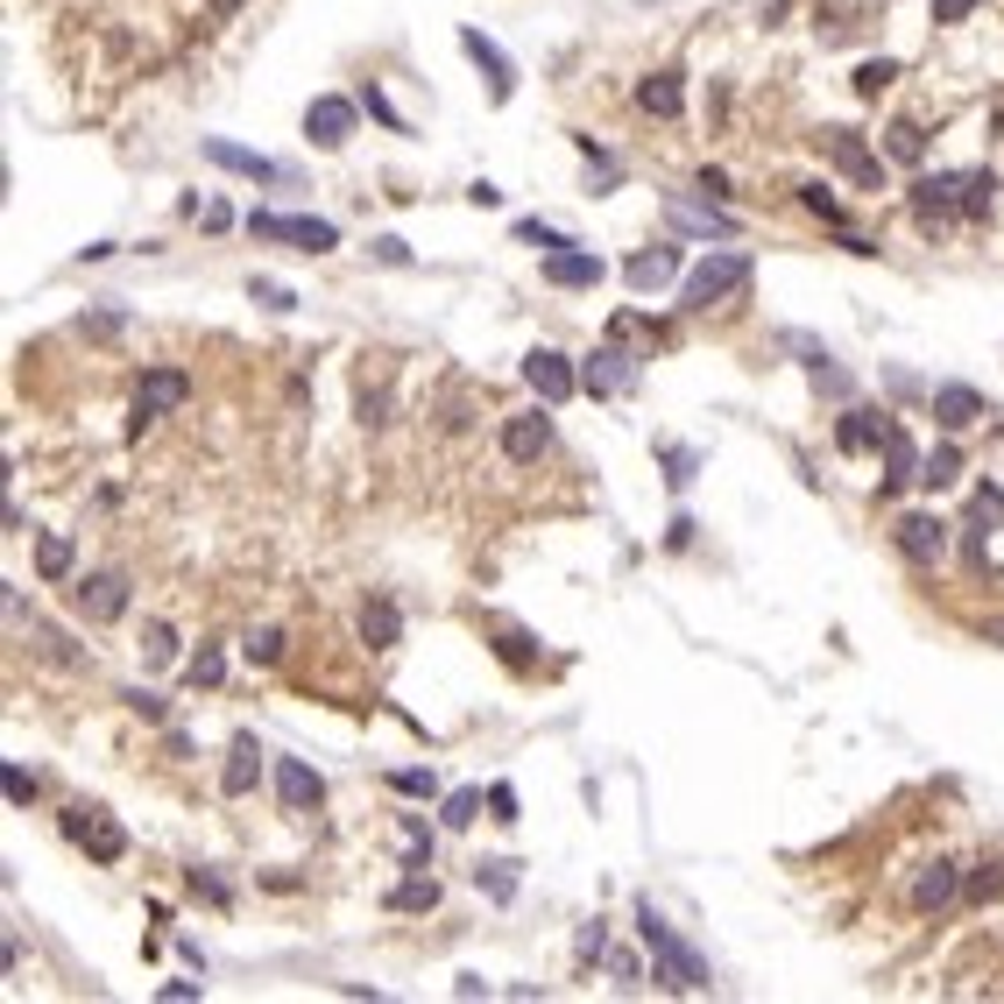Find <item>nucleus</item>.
<instances>
[{
    "label": "nucleus",
    "instance_id": "1",
    "mask_svg": "<svg viewBox=\"0 0 1004 1004\" xmlns=\"http://www.w3.org/2000/svg\"><path fill=\"white\" fill-rule=\"evenodd\" d=\"M636 941L651 948V970H659V983H665V991L693 997V991H707V983H714V976H707V962L693 955V948H686L680 934H672V926H665L659 913H651V898L636 905Z\"/></svg>",
    "mask_w": 1004,
    "mask_h": 1004
},
{
    "label": "nucleus",
    "instance_id": "2",
    "mask_svg": "<svg viewBox=\"0 0 1004 1004\" xmlns=\"http://www.w3.org/2000/svg\"><path fill=\"white\" fill-rule=\"evenodd\" d=\"M743 283H750V255H707V262H693V269H686L680 304H686V312H707V304L736 298Z\"/></svg>",
    "mask_w": 1004,
    "mask_h": 1004
},
{
    "label": "nucleus",
    "instance_id": "3",
    "mask_svg": "<svg viewBox=\"0 0 1004 1004\" xmlns=\"http://www.w3.org/2000/svg\"><path fill=\"white\" fill-rule=\"evenodd\" d=\"M184 396H191V375H184V369H142V382H134V403H128V432L142 439L149 424L170 418Z\"/></svg>",
    "mask_w": 1004,
    "mask_h": 1004
},
{
    "label": "nucleus",
    "instance_id": "4",
    "mask_svg": "<svg viewBox=\"0 0 1004 1004\" xmlns=\"http://www.w3.org/2000/svg\"><path fill=\"white\" fill-rule=\"evenodd\" d=\"M814 142H821V157H835V170H842L856 191H884V157L863 142L856 128H821Z\"/></svg>",
    "mask_w": 1004,
    "mask_h": 1004
},
{
    "label": "nucleus",
    "instance_id": "5",
    "mask_svg": "<svg viewBox=\"0 0 1004 1004\" xmlns=\"http://www.w3.org/2000/svg\"><path fill=\"white\" fill-rule=\"evenodd\" d=\"M64 835L79 842L92 863H121V856H128V827L113 821L107 806H71V814H64Z\"/></svg>",
    "mask_w": 1004,
    "mask_h": 1004
},
{
    "label": "nucleus",
    "instance_id": "6",
    "mask_svg": "<svg viewBox=\"0 0 1004 1004\" xmlns=\"http://www.w3.org/2000/svg\"><path fill=\"white\" fill-rule=\"evenodd\" d=\"M248 234H255V241H298L304 255L340 248V227L333 220H283V212H248Z\"/></svg>",
    "mask_w": 1004,
    "mask_h": 1004
},
{
    "label": "nucleus",
    "instance_id": "7",
    "mask_svg": "<svg viewBox=\"0 0 1004 1004\" xmlns=\"http://www.w3.org/2000/svg\"><path fill=\"white\" fill-rule=\"evenodd\" d=\"M892 545L913 559V566H941V559H948V524H941L934 510H905L892 524Z\"/></svg>",
    "mask_w": 1004,
    "mask_h": 1004
},
{
    "label": "nucleus",
    "instance_id": "8",
    "mask_svg": "<svg viewBox=\"0 0 1004 1004\" xmlns=\"http://www.w3.org/2000/svg\"><path fill=\"white\" fill-rule=\"evenodd\" d=\"M545 446H552V403L502 418V460H510V468H531V460H545Z\"/></svg>",
    "mask_w": 1004,
    "mask_h": 1004
},
{
    "label": "nucleus",
    "instance_id": "9",
    "mask_svg": "<svg viewBox=\"0 0 1004 1004\" xmlns=\"http://www.w3.org/2000/svg\"><path fill=\"white\" fill-rule=\"evenodd\" d=\"M877 453H884V474H877V495L892 502V495H905L920 481V453H913V432H905V424L892 418L884 424V439H877Z\"/></svg>",
    "mask_w": 1004,
    "mask_h": 1004
},
{
    "label": "nucleus",
    "instance_id": "10",
    "mask_svg": "<svg viewBox=\"0 0 1004 1004\" xmlns=\"http://www.w3.org/2000/svg\"><path fill=\"white\" fill-rule=\"evenodd\" d=\"M71 609H79L86 623H121L128 615V581L121 573H86V581H71Z\"/></svg>",
    "mask_w": 1004,
    "mask_h": 1004
},
{
    "label": "nucleus",
    "instance_id": "11",
    "mask_svg": "<svg viewBox=\"0 0 1004 1004\" xmlns=\"http://www.w3.org/2000/svg\"><path fill=\"white\" fill-rule=\"evenodd\" d=\"M524 382L538 390V403H552V411L581 390V375H573V361L559 354V347H531V354H524Z\"/></svg>",
    "mask_w": 1004,
    "mask_h": 1004
},
{
    "label": "nucleus",
    "instance_id": "12",
    "mask_svg": "<svg viewBox=\"0 0 1004 1004\" xmlns=\"http://www.w3.org/2000/svg\"><path fill=\"white\" fill-rule=\"evenodd\" d=\"M347 134H354V100L325 92V100L304 107V142L312 149H347Z\"/></svg>",
    "mask_w": 1004,
    "mask_h": 1004
},
{
    "label": "nucleus",
    "instance_id": "13",
    "mask_svg": "<svg viewBox=\"0 0 1004 1004\" xmlns=\"http://www.w3.org/2000/svg\"><path fill=\"white\" fill-rule=\"evenodd\" d=\"M609 277V269H602V255H594V248H552V255H545V283H552V291H594V283H602Z\"/></svg>",
    "mask_w": 1004,
    "mask_h": 1004
},
{
    "label": "nucleus",
    "instance_id": "14",
    "mask_svg": "<svg viewBox=\"0 0 1004 1004\" xmlns=\"http://www.w3.org/2000/svg\"><path fill=\"white\" fill-rule=\"evenodd\" d=\"M962 184H970L962 170H934V178H920L913 184V220L920 227H941L948 212H962Z\"/></svg>",
    "mask_w": 1004,
    "mask_h": 1004
},
{
    "label": "nucleus",
    "instance_id": "15",
    "mask_svg": "<svg viewBox=\"0 0 1004 1004\" xmlns=\"http://www.w3.org/2000/svg\"><path fill=\"white\" fill-rule=\"evenodd\" d=\"M460 50H468L474 64H481V79H489V100H495V107H510V92H516V64H510V57H502L481 29H460Z\"/></svg>",
    "mask_w": 1004,
    "mask_h": 1004
},
{
    "label": "nucleus",
    "instance_id": "16",
    "mask_svg": "<svg viewBox=\"0 0 1004 1004\" xmlns=\"http://www.w3.org/2000/svg\"><path fill=\"white\" fill-rule=\"evenodd\" d=\"M354 630H361V644H369V651H396L403 644V609L390 602V594H369L361 615H354Z\"/></svg>",
    "mask_w": 1004,
    "mask_h": 1004
},
{
    "label": "nucleus",
    "instance_id": "17",
    "mask_svg": "<svg viewBox=\"0 0 1004 1004\" xmlns=\"http://www.w3.org/2000/svg\"><path fill=\"white\" fill-rule=\"evenodd\" d=\"M205 163H220V170H234V178H255V184H277L283 170L269 163V157H255V149H241V142H227V134H205Z\"/></svg>",
    "mask_w": 1004,
    "mask_h": 1004
},
{
    "label": "nucleus",
    "instance_id": "18",
    "mask_svg": "<svg viewBox=\"0 0 1004 1004\" xmlns=\"http://www.w3.org/2000/svg\"><path fill=\"white\" fill-rule=\"evenodd\" d=\"M255 779H262V743L255 736H234V743H227V764H220V793L227 800H248V793H255Z\"/></svg>",
    "mask_w": 1004,
    "mask_h": 1004
},
{
    "label": "nucleus",
    "instance_id": "19",
    "mask_svg": "<svg viewBox=\"0 0 1004 1004\" xmlns=\"http://www.w3.org/2000/svg\"><path fill=\"white\" fill-rule=\"evenodd\" d=\"M665 220L680 227V234H722V241L736 234V220H729L722 205H714V199H707V205H693L686 191H672V199H665Z\"/></svg>",
    "mask_w": 1004,
    "mask_h": 1004
},
{
    "label": "nucleus",
    "instance_id": "20",
    "mask_svg": "<svg viewBox=\"0 0 1004 1004\" xmlns=\"http://www.w3.org/2000/svg\"><path fill=\"white\" fill-rule=\"evenodd\" d=\"M277 800L291 806V814H304V806H319L325 800V779L304 757H277Z\"/></svg>",
    "mask_w": 1004,
    "mask_h": 1004
},
{
    "label": "nucleus",
    "instance_id": "21",
    "mask_svg": "<svg viewBox=\"0 0 1004 1004\" xmlns=\"http://www.w3.org/2000/svg\"><path fill=\"white\" fill-rule=\"evenodd\" d=\"M630 382H636V361L623 354V347H602V354L581 369V390L588 396H615V390H630Z\"/></svg>",
    "mask_w": 1004,
    "mask_h": 1004
},
{
    "label": "nucleus",
    "instance_id": "22",
    "mask_svg": "<svg viewBox=\"0 0 1004 1004\" xmlns=\"http://www.w3.org/2000/svg\"><path fill=\"white\" fill-rule=\"evenodd\" d=\"M955 892H962V871H955L948 856H934V863L913 877V913H941V905H955Z\"/></svg>",
    "mask_w": 1004,
    "mask_h": 1004
},
{
    "label": "nucleus",
    "instance_id": "23",
    "mask_svg": "<svg viewBox=\"0 0 1004 1004\" xmlns=\"http://www.w3.org/2000/svg\"><path fill=\"white\" fill-rule=\"evenodd\" d=\"M636 107H644L651 121H680L686 113V79L680 71H651V79L636 86Z\"/></svg>",
    "mask_w": 1004,
    "mask_h": 1004
},
{
    "label": "nucleus",
    "instance_id": "24",
    "mask_svg": "<svg viewBox=\"0 0 1004 1004\" xmlns=\"http://www.w3.org/2000/svg\"><path fill=\"white\" fill-rule=\"evenodd\" d=\"M976 418H983V396L970 390V382H941L934 390V424L941 432H970Z\"/></svg>",
    "mask_w": 1004,
    "mask_h": 1004
},
{
    "label": "nucleus",
    "instance_id": "25",
    "mask_svg": "<svg viewBox=\"0 0 1004 1004\" xmlns=\"http://www.w3.org/2000/svg\"><path fill=\"white\" fill-rule=\"evenodd\" d=\"M623 277H630V291L636 298H644V291H659V283H672V277H680V248H644V255H630L623 262Z\"/></svg>",
    "mask_w": 1004,
    "mask_h": 1004
},
{
    "label": "nucleus",
    "instance_id": "26",
    "mask_svg": "<svg viewBox=\"0 0 1004 1004\" xmlns=\"http://www.w3.org/2000/svg\"><path fill=\"white\" fill-rule=\"evenodd\" d=\"M884 424H892L884 411H863V403H856V411H842V424H835V446L842 453H871L884 439Z\"/></svg>",
    "mask_w": 1004,
    "mask_h": 1004
},
{
    "label": "nucleus",
    "instance_id": "27",
    "mask_svg": "<svg viewBox=\"0 0 1004 1004\" xmlns=\"http://www.w3.org/2000/svg\"><path fill=\"white\" fill-rule=\"evenodd\" d=\"M36 573H43V581H64V573H71V538L64 531L36 538Z\"/></svg>",
    "mask_w": 1004,
    "mask_h": 1004
},
{
    "label": "nucleus",
    "instance_id": "28",
    "mask_svg": "<svg viewBox=\"0 0 1004 1004\" xmlns=\"http://www.w3.org/2000/svg\"><path fill=\"white\" fill-rule=\"evenodd\" d=\"M474 884H481V892H489L495 905H510V898H516V863H502V856L474 863Z\"/></svg>",
    "mask_w": 1004,
    "mask_h": 1004
},
{
    "label": "nucleus",
    "instance_id": "29",
    "mask_svg": "<svg viewBox=\"0 0 1004 1004\" xmlns=\"http://www.w3.org/2000/svg\"><path fill=\"white\" fill-rule=\"evenodd\" d=\"M390 905H396V913H432V905H439V884L424 877V871H411V877L390 892Z\"/></svg>",
    "mask_w": 1004,
    "mask_h": 1004
},
{
    "label": "nucleus",
    "instance_id": "30",
    "mask_svg": "<svg viewBox=\"0 0 1004 1004\" xmlns=\"http://www.w3.org/2000/svg\"><path fill=\"white\" fill-rule=\"evenodd\" d=\"M997 205V178L991 170H970V184H962V220H991Z\"/></svg>",
    "mask_w": 1004,
    "mask_h": 1004
},
{
    "label": "nucleus",
    "instance_id": "31",
    "mask_svg": "<svg viewBox=\"0 0 1004 1004\" xmlns=\"http://www.w3.org/2000/svg\"><path fill=\"white\" fill-rule=\"evenodd\" d=\"M920 481H926V489H955V481H962V453L955 446H934L920 460Z\"/></svg>",
    "mask_w": 1004,
    "mask_h": 1004
},
{
    "label": "nucleus",
    "instance_id": "32",
    "mask_svg": "<svg viewBox=\"0 0 1004 1004\" xmlns=\"http://www.w3.org/2000/svg\"><path fill=\"white\" fill-rule=\"evenodd\" d=\"M884 157H892V163H920V157H926L920 128H913V121H892V128H884Z\"/></svg>",
    "mask_w": 1004,
    "mask_h": 1004
},
{
    "label": "nucleus",
    "instance_id": "33",
    "mask_svg": "<svg viewBox=\"0 0 1004 1004\" xmlns=\"http://www.w3.org/2000/svg\"><path fill=\"white\" fill-rule=\"evenodd\" d=\"M241 659H248V665H277V659H283V630H277V623H262V630H248V644H241Z\"/></svg>",
    "mask_w": 1004,
    "mask_h": 1004
},
{
    "label": "nucleus",
    "instance_id": "34",
    "mask_svg": "<svg viewBox=\"0 0 1004 1004\" xmlns=\"http://www.w3.org/2000/svg\"><path fill=\"white\" fill-rule=\"evenodd\" d=\"M800 205H806V212H814V220H821V227H842V199H835V191H827L821 178H814V184H800Z\"/></svg>",
    "mask_w": 1004,
    "mask_h": 1004
},
{
    "label": "nucleus",
    "instance_id": "35",
    "mask_svg": "<svg viewBox=\"0 0 1004 1004\" xmlns=\"http://www.w3.org/2000/svg\"><path fill=\"white\" fill-rule=\"evenodd\" d=\"M403 842H411V856H403V871H432V827L418 814H403Z\"/></svg>",
    "mask_w": 1004,
    "mask_h": 1004
},
{
    "label": "nucleus",
    "instance_id": "36",
    "mask_svg": "<svg viewBox=\"0 0 1004 1004\" xmlns=\"http://www.w3.org/2000/svg\"><path fill=\"white\" fill-rule=\"evenodd\" d=\"M892 79H898V64H892V57H871V64H856V92H863V100L892 92Z\"/></svg>",
    "mask_w": 1004,
    "mask_h": 1004
},
{
    "label": "nucleus",
    "instance_id": "37",
    "mask_svg": "<svg viewBox=\"0 0 1004 1004\" xmlns=\"http://www.w3.org/2000/svg\"><path fill=\"white\" fill-rule=\"evenodd\" d=\"M142 659H149V665H170V659H178V630H170V623H149V630H142Z\"/></svg>",
    "mask_w": 1004,
    "mask_h": 1004
},
{
    "label": "nucleus",
    "instance_id": "38",
    "mask_svg": "<svg viewBox=\"0 0 1004 1004\" xmlns=\"http://www.w3.org/2000/svg\"><path fill=\"white\" fill-rule=\"evenodd\" d=\"M227 680V651L220 644H199V659H191V686H220Z\"/></svg>",
    "mask_w": 1004,
    "mask_h": 1004
},
{
    "label": "nucleus",
    "instance_id": "39",
    "mask_svg": "<svg viewBox=\"0 0 1004 1004\" xmlns=\"http://www.w3.org/2000/svg\"><path fill=\"white\" fill-rule=\"evenodd\" d=\"M474 814H481V793H474V785H460V793H446V814H439V821H446V827H474Z\"/></svg>",
    "mask_w": 1004,
    "mask_h": 1004
},
{
    "label": "nucleus",
    "instance_id": "40",
    "mask_svg": "<svg viewBox=\"0 0 1004 1004\" xmlns=\"http://www.w3.org/2000/svg\"><path fill=\"white\" fill-rule=\"evenodd\" d=\"M248 298H255L262 312H298V298L283 291V283H269V277H255V283H248Z\"/></svg>",
    "mask_w": 1004,
    "mask_h": 1004
},
{
    "label": "nucleus",
    "instance_id": "41",
    "mask_svg": "<svg viewBox=\"0 0 1004 1004\" xmlns=\"http://www.w3.org/2000/svg\"><path fill=\"white\" fill-rule=\"evenodd\" d=\"M516 241H524V248H545V255H552V248H566V234L545 227V220H516Z\"/></svg>",
    "mask_w": 1004,
    "mask_h": 1004
},
{
    "label": "nucleus",
    "instance_id": "42",
    "mask_svg": "<svg viewBox=\"0 0 1004 1004\" xmlns=\"http://www.w3.org/2000/svg\"><path fill=\"white\" fill-rule=\"evenodd\" d=\"M369 255H375L382 269H411V241H396V234H375V241H369Z\"/></svg>",
    "mask_w": 1004,
    "mask_h": 1004
},
{
    "label": "nucleus",
    "instance_id": "43",
    "mask_svg": "<svg viewBox=\"0 0 1004 1004\" xmlns=\"http://www.w3.org/2000/svg\"><path fill=\"white\" fill-rule=\"evenodd\" d=\"M390 785H396L403 800H439V779H432V771H396Z\"/></svg>",
    "mask_w": 1004,
    "mask_h": 1004
},
{
    "label": "nucleus",
    "instance_id": "44",
    "mask_svg": "<svg viewBox=\"0 0 1004 1004\" xmlns=\"http://www.w3.org/2000/svg\"><path fill=\"white\" fill-rule=\"evenodd\" d=\"M693 468H701V453H686V446H665V481H672V489H686V481H693Z\"/></svg>",
    "mask_w": 1004,
    "mask_h": 1004
},
{
    "label": "nucleus",
    "instance_id": "45",
    "mask_svg": "<svg viewBox=\"0 0 1004 1004\" xmlns=\"http://www.w3.org/2000/svg\"><path fill=\"white\" fill-rule=\"evenodd\" d=\"M1004 892V863H976V877H970V898H997Z\"/></svg>",
    "mask_w": 1004,
    "mask_h": 1004
},
{
    "label": "nucleus",
    "instance_id": "46",
    "mask_svg": "<svg viewBox=\"0 0 1004 1004\" xmlns=\"http://www.w3.org/2000/svg\"><path fill=\"white\" fill-rule=\"evenodd\" d=\"M489 821H516V785H489Z\"/></svg>",
    "mask_w": 1004,
    "mask_h": 1004
},
{
    "label": "nucleus",
    "instance_id": "47",
    "mask_svg": "<svg viewBox=\"0 0 1004 1004\" xmlns=\"http://www.w3.org/2000/svg\"><path fill=\"white\" fill-rule=\"evenodd\" d=\"M191 892H199L205 905H234V892H227V884L212 877V871H191Z\"/></svg>",
    "mask_w": 1004,
    "mask_h": 1004
},
{
    "label": "nucleus",
    "instance_id": "48",
    "mask_svg": "<svg viewBox=\"0 0 1004 1004\" xmlns=\"http://www.w3.org/2000/svg\"><path fill=\"white\" fill-rule=\"evenodd\" d=\"M976 8H983V0H934V22H941V29H955V22H970Z\"/></svg>",
    "mask_w": 1004,
    "mask_h": 1004
},
{
    "label": "nucleus",
    "instance_id": "49",
    "mask_svg": "<svg viewBox=\"0 0 1004 1004\" xmlns=\"http://www.w3.org/2000/svg\"><path fill=\"white\" fill-rule=\"evenodd\" d=\"M361 107H369V113H375V121H382V128H403V121H396V107H390V100H382V86H361Z\"/></svg>",
    "mask_w": 1004,
    "mask_h": 1004
},
{
    "label": "nucleus",
    "instance_id": "50",
    "mask_svg": "<svg viewBox=\"0 0 1004 1004\" xmlns=\"http://www.w3.org/2000/svg\"><path fill=\"white\" fill-rule=\"evenodd\" d=\"M29 800H36V779L22 764H8V806H29Z\"/></svg>",
    "mask_w": 1004,
    "mask_h": 1004
},
{
    "label": "nucleus",
    "instance_id": "51",
    "mask_svg": "<svg viewBox=\"0 0 1004 1004\" xmlns=\"http://www.w3.org/2000/svg\"><path fill=\"white\" fill-rule=\"evenodd\" d=\"M382 411H390V396H382V390H361V424H369V432H375V424H390Z\"/></svg>",
    "mask_w": 1004,
    "mask_h": 1004
},
{
    "label": "nucleus",
    "instance_id": "52",
    "mask_svg": "<svg viewBox=\"0 0 1004 1004\" xmlns=\"http://www.w3.org/2000/svg\"><path fill=\"white\" fill-rule=\"evenodd\" d=\"M524 644H531V636H516V630H502V644H495V651H502V659H510L516 672H524V665H531V651H524Z\"/></svg>",
    "mask_w": 1004,
    "mask_h": 1004
},
{
    "label": "nucleus",
    "instance_id": "53",
    "mask_svg": "<svg viewBox=\"0 0 1004 1004\" xmlns=\"http://www.w3.org/2000/svg\"><path fill=\"white\" fill-rule=\"evenodd\" d=\"M128 707H134V714H142V722H163V701H157V693H142V686H134V693H128Z\"/></svg>",
    "mask_w": 1004,
    "mask_h": 1004
},
{
    "label": "nucleus",
    "instance_id": "54",
    "mask_svg": "<svg viewBox=\"0 0 1004 1004\" xmlns=\"http://www.w3.org/2000/svg\"><path fill=\"white\" fill-rule=\"evenodd\" d=\"M594 955H609V934H602V920H594L588 934H581V962H594Z\"/></svg>",
    "mask_w": 1004,
    "mask_h": 1004
},
{
    "label": "nucleus",
    "instance_id": "55",
    "mask_svg": "<svg viewBox=\"0 0 1004 1004\" xmlns=\"http://www.w3.org/2000/svg\"><path fill=\"white\" fill-rule=\"evenodd\" d=\"M976 516H997L1004 524V489H976Z\"/></svg>",
    "mask_w": 1004,
    "mask_h": 1004
},
{
    "label": "nucleus",
    "instance_id": "56",
    "mask_svg": "<svg viewBox=\"0 0 1004 1004\" xmlns=\"http://www.w3.org/2000/svg\"><path fill=\"white\" fill-rule=\"evenodd\" d=\"M701 191H707L714 205H722V199H729V170H701Z\"/></svg>",
    "mask_w": 1004,
    "mask_h": 1004
},
{
    "label": "nucleus",
    "instance_id": "57",
    "mask_svg": "<svg viewBox=\"0 0 1004 1004\" xmlns=\"http://www.w3.org/2000/svg\"><path fill=\"white\" fill-rule=\"evenodd\" d=\"M665 545H672V552H686V545H693V516H672V531H665Z\"/></svg>",
    "mask_w": 1004,
    "mask_h": 1004
},
{
    "label": "nucleus",
    "instance_id": "58",
    "mask_svg": "<svg viewBox=\"0 0 1004 1004\" xmlns=\"http://www.w3.org/2000/svg\"><path fill=\"white\" fill-rule=\"evenodd\" d=\"M163 997L170 1004H191V997H205V983H163Z\"/></svg>",
    "mask_w": 1004,
    "mask_h": 1004
},
{
    "label": "nucleus",
    "instance_id": "59",
    "mask_svg": "<svg viewBox=\"0 0 1004 1004\" xmlns=\"http://www.w3.org/2000/svg\"><path fill=\"white\" fill-rule=\"evenodd\" d=\"M983 636H991V644H1004V623H983Z\"/></svg>",
    "mask_w": 1004,
    "mask_h": 1004
},
{
    "label": "nucleus",
    "instance_id": "60",
    "mask_svg": "<svg viewBox=\"0 0 1004 1004\" xmlns=\"http://www.w3.org/2000/svg\"><path fill=\"white\" fill-rule=\"evenodd\" d=\"M212 8H220V14H234V8H241V0H212Z\"/></svg>",
    "mask_w": 1004,
    "mask_h": 1004
}]
</instances>
